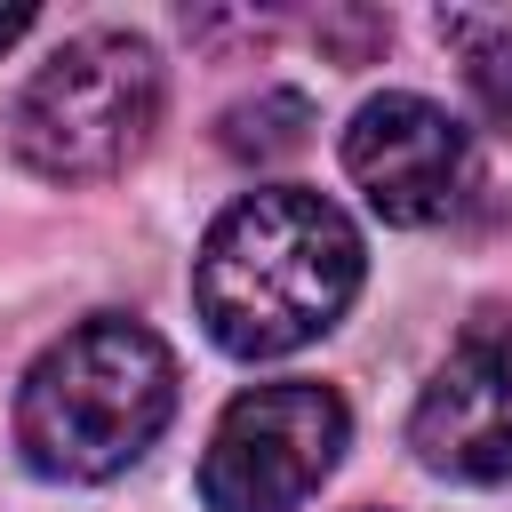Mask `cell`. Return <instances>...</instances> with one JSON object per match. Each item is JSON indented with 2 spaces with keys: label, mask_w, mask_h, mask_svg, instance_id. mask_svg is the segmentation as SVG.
<instances>
[{
  "label": "cell",
  "mask_w": 512,
  "mask_h": 512,
  "mask_svg": "<svg viewBox=\"0 0 512 512\" xmlns=\"http://www.w3.org/2000/svg\"><path fill=\"white\" fill-rule=\"evenodd\" d=\"M360 272H368L360 224L328 192L264 184V192H240L208 224L192 256V304L216 352L280 360L344 320V304L360 296Z\"/></svg>",
  "instance_id": "cell-1"
},
{
  "label": "cell",
  "mask_w": 512,
  "mask_h": 512,
  "mask_svg": "<svg viewBox=\"0 0 512 512\" xmlns=\"http://www.w3.org/2000/svg\"><path fill=\"white\" fill-rule=\"evenodd\" d=\"M176 416V352L136 312H88L16 384V456L40 480L88 488L128 472Z\"/></svg>",
  "instance_id": "cell-2"
},
{
  "label": "cell",
  "mask_w": 512,
  "mask_h": 512,
  "mask_svg": "<svg viewBox=\"0 0 512 512\" xmlns=\"http://www.w3.org/2000/svg\"><path fill=\"white\" fill-rule=\"evenodd\" d=\"M160 96H168L160 48L144 32L96 24V32H72L48 64H32L8 112V144L48 184H104L152 144Z\"/></svg>",
  "instance_id": "cell-3"
},
{
  "label": "cell",
  "mask_w": 512,
  "mask_h": 512,
  "mask_svg": "<svg viewBox=\"0 0 512 512\" xmlns=\"http://www.w3.org/2000/svg\"><path fill=\"white\" fill-rule=\"evenodd\" d=\"M352 440V408L336 384L312 376H280V384H248L200 456V504L208 512H296Z\"/></svg>",
  "instance_id": "cell-4"
},
{
  "label": "cell",
  "mask_w": 512,
  "mask_h": 512,
  "mask_svg": "<svg viewBox=\"0 0 512 512\" xmlns=\"http://www.w3.org/2000/svg\"><path fill=\"white\" fill-rule=\"evenodd\" d=\"M344 176L384 224H440L472 184V136L448 104L416 88H384L344 128Z\"/></svg>",
  "instance_id": "cell-5"
},
{
  "label": "cell",
  "mask_w": 512,
  "mask_h": 512,
  "mask_svg": "<svg viewBox=\"0 0 512 512\" xmlns=\"http://www.w3.org/2000/svg\"><path fill=\"white\" fill-rule=\"evenodd\" d=\"M408 448L440 480H512V312H480L408 408Z\"/></svg>",
  "instance_id": "cell-6"
},
{
  "label": "cell",
  "mask_w": 512,
  "mask_h": 512,
  "mask_svg": "<svg viewBox=\"0 0 512 512\" xmlns=\"http://www.w3.org/2000/svg\"><path fill=\"white\" fill-rule=\"evenodd\" d=\"M440 32L464 48V88H472V112L512 136V32L504 24H472V16H440Z\"/></svg>",
  "instance_id": "cell-7"
},
{
  "label": "cell",
  "mask_w": 512,
  "mask_h": 512,
  "mask_svg": "<svg viewBox=\"0 0 512 512\" xmlns=\"http://www.w3.org/2000/svg\"><path fill=\"white\" fill-rule=\"evenodd\" d=\"M304 128H312V104L296 88H264V96H248V104L224 112V152L264 168V160H288L304 144Z\"/></svg>",
  "instance_id": "cell-8"
},
{
  "label": "cell",
  "mask_w": 512,
  "mask_h": 512,
  "mask_svg": "<svg viewBox=\"0 0 512 512\" xmlns=\"http://www.w3.org/2000/svg\"><path fill=\"white\" fill-rule=\"evenodd\" d=\"M24 32H32V8H0V56H8Z\"/></svg>",
  "instance_id": "cell-9"
}]
</instances>
